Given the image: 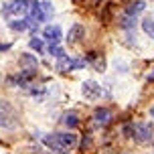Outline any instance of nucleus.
Listing matches in <instances>:
<instances>
[{
    "label": "nucleus",
    "mask_w": 154,
    "mask_h": 154,
    "mask_svg": "<svg viewBox=\"0 0 154 154\" xmlns=\"http://www.w3.org/2000/svg\"><path fill=\"white\" fill-rule=\"evenodd\" d=\"M45 146H49L55 152H63L67 148H73L77 144V136L71 134V132H59V134H51V136H45L43 138Z\"/></svg>",
    "instance_id": "1"
},
{
    "label": "nucleus",
    "mask_w": 154,
    "mask_h": 154,
    "mask_svg": "<svg viewBox=\"0 0 154 154\" xmlns=\"http://www.w3.org/2000/svg\"><path fill=\"white\" fill-rule=\"evenodd\" d=\"M124 132H126V136L134 138L136 142H148V140L152 138V128L148 124H142V122L126 124L124 126Z\"/></svg>",
    "instance_id": "2"
},
{
    "label": "nucleus",
    "mask_w": 154,
    "mask_h": 154,
    "mask_svg": "<svg viewBox=\"0 0 154 154\" xmlns=\"http://www.w3.org/2000/svg\"><path fill=\"white\" fill-rule=\"evenodd\" d=\"M29 8H31V0H10L2 6V14L4 16L29 14Z\"/></svg>",
    "instance_id": "3"
},
{
    "label": "nucleus",
    "mask_w": 154,
    "mask_h": 154,
    "mask_svg": "<svg viewBox=\"0 0 154 154\" xmlns=\"http://www.w3.org/2000/svg\"><path fill=\"white\" fill-rule=\"evenodd\" d=\"M83 67H85V59H71L67 55L59 57V61H57L59 71H73V69H83Z\"/></svg>",
    "instance_id": "4"
},
{
    "label": "nucleus",
    "mask_w": 154,
    "mask_h": 154,
    "mask_svg": "<svg viewBox=\"0 0 154 154\" xmlns=\"http://www.w3.org/2000/svg\"><path fill=\"white\" fill-rule=\"evenodd\" d=\"M81 91H83L85 100H97V97H101V93H103V89H101V85L97 83V81H93V79H89V81H85L83 87H81Z\"/></svg>",
    "instance_id": "5"
},
{
    "label": "nucleus",
    "mask_w": 154,
    "mask_h": 154,
    "mask_svg": "<svg viewBox=\"0 0 154 154\" xmlns=\"http://www.w3.org/2000/svg\"><path fill=\"white\" fill-rule=\"evenodd\" d=\"M43 37H45L49 43H59V38H61V26H57V24H49V26H45Z\"/></svg>",
    "instance_id": "6"
},
{
    "label": "nucleus",
    "mask_w": 154,
    "mask_h": 154,
    "mask_svg": "<svg viewBox=\"0 0 154 154\" xmlns=\"http://www.w3.org/2000/svg\"><path fill=\"white\" fill-rule=\"evenodd\" d=\"M83 35H85V29L81 26V24H73L69 29V35H67V43L69 45H73V43H79L81 38H83Z\"/></svg>",
    "instance_id": "7"
},
{
    "label": "nucleus",
    "mask_w": 154,
    "mask_h": 154,
    "mask_svg": "<svg viewBox=\"0 0 154 154\" xmlns=\"http://www.w3.org/2000/svg\"><path fill=\"white\" fill-rule=\"evenodd\" d=\"M8 118H14V112L8 103L0 101V126H12V122H8Z\"/></svg>",
    "instance_id": "8"
},
{
    "label": "nucleus",
    "mask_w": 154,
    "mask_h": 154,
    "mask_svg": "<svg viewBox=\"0 0 154 154\" xmlns=\"http://www.w3.org/2000/svg\"><path fill=\"white\" fill-rule=\"evenodd\" d=\"M144 8H146V2H144V0H134V2H130V4L126 6V12H124V14L136 16V14H140Z\"/></svg>",
    "instance_id": "9"
},
{
    "label": "nucleus",
    "mask_w": 154,
    "mask_h": 154,
    "mask_svg": "<svg viewBox=\"0 0 154 154\" xmlns=\"http://www.w3.org/2000/svg\"><path fill=\"white\" fill-rule=\"evenodd\" d=\"M93 118H95V124H100V126H106V124L109 122V118H112V112H109L108 108H100V109H95Z\"/></svg>",
    "instance_id": "10"
},
{
    "label": "nucleus",
    "mask_w": 154,
    "mask_h": 154,
    "mask_svg": "<svg viewBox=\"0 0 154 154\" xmlns=\"http://www.w3.org/2000/svg\"><path fill=\"white\" fill-rule=\"evenodd\" d=\"M29 26H32V23L29 20V16L23 18V20H12V23H10V29H12V31H26Z\"/></svg>",
    "instance_id": "11"
},
{
    "label": "nucleus",
    "mask_w": 154,
    "mask_h": 154,
    "mask_svg": "<svg viewBox=\"0 0 154 154\" xmlns=\"http://www.w3.org/2000/svg\"><path fill=\"white\" fill-rule=\"evenodd\" d=\"M142 31L146 32L148 37L154 38V18H150V16H148V18H144V20H142Z\"/></svg>",
    "instance_id": "12"
},
{
    "label": "nucleus",
    "mask_w": 154,
    "mask_h": 154,
    "mask_svg": "<svg viewBox=\"0 0 154 154\" xmlns=\"http://www.w3.org/2000/svg\"><path fill=\"white\" fill-rule=\"evenodd\" d=\"M136 16H128V14H124V18H122V29H126V31H132L134 26H136V20H134Z\"/></svg>",
    "instance_id": "13"
},
{
    "label": "nucleus",
    "mask_w": 154,
    "mask_h": 154,
    "mask_svg": "<svg viewBox=\"0 0 154 154\" xmlns=\"http://www.w3.org/2000/svg\"><path fill=\"white\" fill-rule=\"evenodd\" d=\"M77 124H79L77 114H73V112H71V114L65 116V126H67V128H71V130H73V128H77Z\"/></svg>",
    "instance_id": "14"
},
{
    "label": "nucleus",
    "mask_w": 154,
    "mask_h": 154,
    "mask_svg": "<svg viewBox=\"0 0 154 154\" xmlns=\"http://www.w3.org/2000/svg\"><path fill=\"white\" fill-rule=\"evenodd\" d=\"M38 4H41V8H43L45 18H51V16H53V4H51L49 0H43V2H38Z\"/></svg>",
    "instance_id": "15"
},
{
    "label": "nucleus",
    "mask_w": 154,
    "mask_h": 154,
    "mask_svg": "<svg viewBox=\"0 0 154 154\" xmlns=\"http://www.w3.org/2000/svg\"><path fill=\"white\" fill-rule=\"evenodd\" d=\"M49 55H53V57H57V59H59V57H63V49L61 47H59V43H51V45H49Z\"/></svg>",
    "instance_id": "16"
},
{
    "label": "nucleus",
    "mask_w": 154,
    "mask_h": 154,
    "mask_svg": "<svg viewBox=\"0 0 154 154\" xmlns=\"http://www.w3.org/2000/svg\"><path fill=\"white\" fill-rule=\"evenodd\" d=\"M31 49L32 51H37V53H43V49H45V45H43V41L41 38H31Z\"/></svg>",
    "instance_id": "17"
},
{
    "label": "nucleus",
    "mask_w": 154,
    "mask_h": 154,
    "mask_svg": "<svg viewBox=\"0 0 154 154\" xmlns=\"http://www.w3.org/2000/svg\"><path fill=\"white\" fill-rule=\"evenodd\" d=\"M148 81H154V71L150 73V75H148Z\"/></svg>",
    "instance_id": "18"
},
{
    "label": "nucleus",
    "mask_w": 154,
    "mask_h": 154,
    "mask_svg": "<svg viewBox=\"0 0 154 154\" xmlns=\"http://www.w3.org/2000/svg\"><path fill=\"white\" fill-rule=\"evenodd\" d=\"M150 116H152V118H154V106H152V108H150Z\"/></svg>",
    "instance_id": "19"
}]
</instances>
